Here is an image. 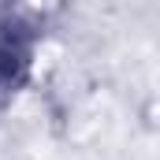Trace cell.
Returning a JSON list of instances; mask_svg holds the SVG:
<instances>
[{
	"instance_id": "1",
	"label": "cell",
	"mask_w": 160,
	"mask_h": 160,
	"mask_svg": "<svg viewBox=\"0 0 160 160\" xmlns=\"http://www.w3.org/2000/svg\"><path fill=\"white\" fill-rule=\"evenodd\" d=\"M34 34L19 15H0V112L11 104L30 71Z\"/></svg>"
}]
</instances>
